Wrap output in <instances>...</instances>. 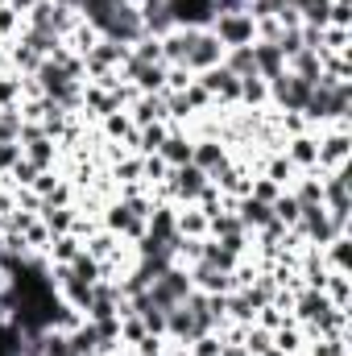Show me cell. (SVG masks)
Returning <instances> with one entry per match:
<instances>
[{
	"mask_svg": "<svg viewBox=\"0 0 352 356\" xmlns=\"http://www.w3.org/2000/svg\"><path fill=\"white\" fill-rule=\"evenodd\" d=\"M349 104H352L349 79H336V75L323 71V79L311 88L307 104H303V116L307 120H344L349 116Z\"/></svg>",
	"mask_w": 352,
	"mask_h": 356,
	"instance_id": "cell-1",
	"label": "cell"
},
{
	"mask_svg": "<svg viewBox=\"0 0 352 356\" xmlns=\"http://www.w3.org/2000/svg\"><path fill=\"white\" fill-rule=\"evenodd\" d=\"M294 232L323 249V245H332L336 236H344V220H332V216H328V207H323V203H315V207H298Z\"/></svg>",
	"mask_w": 352,
	"mask_h": 356,
	"instance_id": "cell-2",
	"label": "cell"
},
{
	"mask_svg": "<svg viewBox=\"0 0 352 356\" xmlns=\"http://www.w3.org/2000/svg\"><path fill=\"white\" fill-rule=\"evenodd\" d=\"M104 42H112V46H133V42H141L145 38V25H141V8L137 4H120L108 21H104Z\"/></svg>",
	"mask_w": 352,
	"mask_h": 356,
	"instance_id": "cell-3",
	"label": "cell"
},
{
	"mask_svg": "<svg viewBox=\"0 0 352 356\" xmlns=\"http://www.w3.org/2000/svg\"><path fill=\"white\" fill-rule=\"evenodd\" d=\"M211 33L220 38L224 50H232V46H253V42H257V21H253L249 13H220V17H211Z\"/></svg>",
	"mask_w": 352,
	"mask_h": 356,
	"instance_id": "cell-4",
	"label": "cell"
},
{
	"mask_svg": "<svg viewBox=\"0 0 352 356\" xmlns=\"http://www.w3.org/2000/svg\"><path fill=\"white\" fill-rule=\"evenodd\" d=\"M224 63V46H220V38L211 33V29H195V38H191V50H186V71L195 75H203V71H211V67H220Z\"/></svg>",
	"mask_w": 352,
	"mask_h": 356,
	"instance_id": "cell-5",
	"label": "cell"
},
{
	"mask_svg": "<svg viewBox=\"0 0 352 356\" xmlns=\"http://www.w3.org/2000/svg\"><path fill=\"white\" fill-rule=\"evenodd\" d=\"M191 290H195V286H191V277H186L178 266H170L162 277H158V282H154V286H150V302L170 311V307H178V302H182Z\"/></svg>",
	"mask_w": 352,
	"mask_h": 356,
	"instance_id": "cell-6",
	"label": "cell"
},
{
	"mask_svg": "<svg viewBox=\"0 0 352 356\" xmlns=\"http://www.w3.org/2000/svg\"><path fill=\"white\" fill-rule=\"evenodd\" d=\"M319 182H323V207H328V216L349 224V166H336L332 175L319 178Z\"/></svg>",
	"mask_w": 352,
	"mask_h": 356,
	"instance_id": "cell-7",
	"label": "cell"
},
{
	"mask_svg": "<svg viewBox=\"0 0 352 356\" xmlns=\"http://www.w3.org/2000/svg\"><path fill=\"white\" fill-rule=\"evenodd\" d=\"M315 83H307V79H298V75H278L273 83H269V95L278 99V108H286V112H303V104H307V95H311Z\"/></svg>",
	"mask_w": 352,
	"mask_h": 356,
	"instance_id": "cell-8",
	"label": "cell"
},
{
	"mask_svg": "<svg viewBox=\"0 0 352 356\" xmlns=\"http://www.w3.org/2000/svg\"><path fill=\"white\" fill-rule=\"evenodd\" d=\"M199 88L207 91L211 99H241V79L220 63V67H211V71H203L199 75Z\"/></svg>",
	"mask_w": 352,
	"mask_h": 356,
	"instance_id": "cell-9",
	"label": "cell"
},
{
	"mask_svg": "<svg viewBox=\"0 0 352 356\" xmlns=\"http://www.w3.org/2000/svg\"><path fill=\"white\" fill-rule=\"evenodd\" d=\"M125 75L145 91V95H154V91L166 88V63H133V58L125 54Z\"/></svg>",
	"mask_w": 352,
	"mask_h": 356,
	"instance_id": "cell-10",
	"label": "cell"
},
{
	"mask_svg": "<svg viewBox=\"0 0 352 356\" xmlns=\"http://www.w3.org/2000/svg\"><path fill=\"white\" fill-rule=\"evenodd\" d=\"M253 71L265 83H273L278 75H286V58H282V50L273 42H253Z\"/></svg>",
	"mask_w": 352,
	"mask_h": 356,
	"instance_id": "cell-11",
	"label": "cell"
},
{
	"mask_svg": "<svg viewBox=\"0 0 352 356\" xmlns=\"http://www.w3.org/2000/svg\"><path fill=\"white\" fill-rule=\"evenodd\" d=\"M141 25H145V38H166L170 29H178L175 8L170 4H141Z\"/></svg>",
	"mask_w": 352,
	"mask_h": 356,
	"instance_id": "cell-12",
	"label": "cell"
},
{
	"mask_svg": "<svg viewBox=\"0 0 352 356\" xmlns=\"http://www.w3.org/2000/svg\"><path fill=\"white\" fill-rule=\"evenodd\" d=\"M286 63H290V75H298V79H307V83H319L323 71H328V58H323L319 50H298V54L286 58Z\"/></svg>",
	"mask_w": 352,
	"mask_h": 356,
	"instance_id": "cell-13",
	"label": "cell"
},
{
	"mask_svg": "<svg viewBox=\"0 0 352 356\" xmlns=\"http://www.w3.org/2000/svg\"><path fill=\"white\" fill-rule=\"evenodd\" d=\"M191 286H203L207 294H228V290H232V273H224V269L207 266V261H195Z\"/></svg>",
	"mask_w": 352,
	"mask_h": 356,
	"instance_id": "cell-14",
	"label": "cell"
},
{
	"mask_svg": "<svg viewBox=\"0 0 352 356\" xmlns=\"http://www.w3.org/2000/svg\"><path fill=\"white\" fill-rule=\"evenodd\" d=\"M228 158H224V145L220 141H195L191 145V166H199L203 175H211V170H220Z\"/></svg>",
	"mask_w": 352,
	"mask_h": 356,
	"instance_id": "cell-15",
	"label": "cell"
},
{
	"mask_svg": "<svg viewBox=\"0 0 352 356\" xmlns=\"http://www.w3.org/2000/svg\"><path fill=\"white\" fill-rule=\"evenodd\" d=\"M170 178H175L170 186H175L178 195H186V199H199V195H203V186H207V175H203L199 166H178Z\"/></svg>",
	"mask_w": 352,
	"mask_h": 356,
	"instance_id": "cell-16",
	"label": "cell"
},
{
	"mask_svg": "<svg viewBox=\"0 0 352 356\" xmlns=\"http://www.w3.org/2000/svg\"><path fill=\"white\" fill-rule=\"evenodd\" d=\"M158 158H162L170 170H178V166H191V141H186V137H178V133H166V141H162Z\"/></svg>",
	"mask_w": 352,
	"mask_h": 356,
	"instance_id": "cell-17",
	"label": "cell"
},
{
	"mask_svg": "<svg viewBox=\"0 0 352 356\" xmlns=\"http://www.w3.org/2000/svg\"><path fill=\"white\" fill-rule=\"evenodd\" d=\"M237 207H241V211H237V220H241L245 228H265V224L273 220L269 203H262V199H253V195H245V199H241Z\"/></svg>",
	"mask_w": 352,
	"mask_h": 356,
	"instance_id": "cell-18",
	"label": "cell"
},
{
	"mask_svg": "<svg viewBox=\"0 0 352 356\" xmlns=\"http://www.w3.org/2000/svg\"><path fill=\"white\" fill-rule=\"evenodd\" d=\"M120 4H125V0H79V13H83L88 29H95V33H99V29H104V21H108Z\"/></svg>",
	"mask_w": 352,
	"mask_h": 356,
	"instance_id": "cell-19",
	"label": "cell"
},
{
	"mask_svg": "<svg viewBox=\"0 0 352 356\" xmlns=\"http://www.w3.org/2000/svg\"><path fill=\"white\" fill-rule=\"evenodd\" d=\"M328 311H336V307H332V298H328L323 290H307V294L298 298V315H303V319H311V323H319Z\"/></svg>",
	"mask_w": 352,
	"mask_h": 356,
	"instance_id": "cell-20",
	"label": "cell"
},
{
	"mask_svg": "<svg viewBox=\"0 0 352 356\" xmlns=\"http://www.w3.org/2000/svg\"><path fill=\"white\" fill-rule=\"evenodd\" d=\"M133 116H137V124H141V129H145V124H158V120L166 116V99H162V91H154V95H141Z\"/></svg>",
	"mask_w": 352,
	"mask_h": 356,
	"instance_id": "cell-21",
	"label": "cell"
},
{
	"mask_svg": "<svg viewBox=\"0 0 352 356\" xmlns=\"http://www.w3.org/2000/svg\"><path fill=\"white\" fill-rule=\"evenodd\" d=\"M344 158H349V137L344 133H336V137H328L323 145H319V162L315 166H344Z\"/></svg>",
	"mask_w": 352,
	"mask_h": 356,
	"instance_id": "cell-22",
	"label": "cell"
},
{
	"mask_svg": "<svg viewBox=\"0 0 352 356\" xmlns=\"http://www.w3.org/2000/svg\"><path fill=\"white\" fill-rule=\"evenodd\" d=\"M298 17H303V25L328 29L332 25V0H298Z\"/></svg>",
	"mask_w": 352,
	"mask_h": 356,
	"instance_id": "cell-23",
	"label": "cell"
},
{
	"mask_svg": "<svg viewBox=\"0 0 352 356\" xmlns=\"http://www.w3.org/2000/svg\"><path fill=\"white\" fill-rule=\"evenodd\" d=\"M224 67H228L237 79L257 75V71H253V46H232V50H224Z\"/></svg>",
	"mask_w": 352,
	"mask_h": 356,
	"instance_id": "cell-24",
	"label": "cell"
},
{
	"mask_svg": "<svg viewBox=\"0 0 352 356\" xmlns=\"http://www.w3.org/2000/svg\"><path fill=\"white\" fill-rule=\"evenodd\" d=\"M286 158H290V166H315L319 162V145L311 137H294L290 149H286Z\"/></svg>",
	"mask_w": 352,
	"mask_h": 356,
	"instance_id": "cell-25",
	"label": "cell"
},
{
	"mask_svg": "<svg viewBox=\"0 0 352 356\" xmlns=\"http://www.w3.org/2000/svg\"><path fill=\"white\" fill-rule=\"evenodd\" d=\"M133 46H137V50H129L133 63H162V38H141Z\"/></svg>",
	"mask_w": 352,
	"mask_h": 356,
	"instance_id": "cell-26",
	"label": "cell"
},
{
	"mask_svg": "<svg viewBox=\"0 0 352 356\" xmlns=\"http://www.w3.org/2000/svg\"><path fill=\"white\" fill-rule=\"evenodd\" d=\"M294 203H298V207H315V203H323V182H319V178H303L298 191H294Z\"/></svg>",
	"mask_w": 352,
	"mask_h": 356,
	"instance_id": "cell-27",
	"label": "cell"
},
{
	"mask_svg": "<svg viewBox=\"0 0 352 356\" xmlns=\"http://www.w3.org/2000/svg\"><path fill=\"white\" fill-rule=\"evenodd\" d=\"M269 211H273V220L286 224V228H294V220H298V203H294V195H278V199L269 203Z\"/></svg>",
	"mask_w": 352,
	"mask_h": 356,
	"instance_id": "cell-28",
	"label": "cell"
},
{
	"mask_svg": "<svg viewBox=\"0 0 352 356\" xmlns=\"http://www.w3.org/2000/svg\"><path fill=\"white\" fill-rule=\"evenodd\" d=\"M137 141H141V149H145V154H158V149H162V141H166V129H162V124H145V129L137 133Z\"/></svg>",
	"mask_w": 352,
	"mask_h": 356,
	"instance_id": "cell-29",
	"label": "cell"
},
{
	"mask_svg": "<svg viewBox=\"0 0 352 356\" xmlns=\"http://www.w3.org/2000/svg\"><path fill=\"white\" fill-rule=\"evenodd\" d=\"M265 95H269L265 79H257V75H245V79H241V99H249V104H262Z\"/></svg>",
	"mask_w": 352,
	"mask_h": 356,
	"instance_id": "cell-30",
	"label": "cell"
},
{
	"mask_svg": "<svg viewBox=\"0 0 352 356\" xmlns=\"http://www.w3.org/2000/svg\"><path fill=\"white\" fill-rule=\"evenodd\" d=\"M13 63H17V67H21V71H29V75H33V71H38V67H42V63H46V58H42V54H33V50H29V46H25V42H21V46H17V50H13Z\"/></svg>",
	"mask_w": 352,
	"mask_h": 356,
	"instance_id": "cell-31",
	"label": "cell"
},
{
	"mask_svg": "<svg viewBox=\"0 0 352 356\" xmlns=\"http://www.w3.org/2000/svg\"><path fill=\"white\" fill-rule=\"evenodd\" d=\"M42 216H46V228L50 232H67L71 228V211L67 207H42Z\"/></svg>",
	"mask_w": 352,
	"mask_h": 356,
	"instance_id": "cell-32",
	"label": "cell"
},
{
	"mask_svg": "<svg viewBox=\"0 0 352 356\" xmlns=\"http://www.w3.org/2000/svg\"><path fill=\"white\" fill-rule=\"evenodd\" d=\"M178 232L182 236H203L207 232V216L199 211V216H178Z\"/></svg>",
	"mask_w": 352,
	"mask_h": 356,
	"instance_id": "cell-33",
	"label": "cell"
},
{
	"mask_svg": "<svg viewBox=\"0 0 352 356\" xmlns=\"http://www.w3.org/2000/svg\"><path fill=\"white\" fill-rule=\"evenodd\" d=\"M269 344H273V336H269V332H265V327H253V332H249V336H245V353L253 356H262L265 348H269Z\"/></svg>",
	"mask_w": 352,
	"mask_h": 356,
	"instance_id": "cell-34",
	"label": "cell"
},
{
	"mask_svg": "<svg viewBox=\"0 0 352 356\" xmlns=\"http://www.w3.org/2000/svg\"><path fill=\"white\" fill-rule=\"evenodd\" d=\"M21 104V79H0V108H17Z\"/></svg>",
	"mask_w": 352,
	"mask_h": 356,
	"instance_id": "cell-35",
	"label": "cell"
},
{
	"mask_svg": "<svg viewBox=\"0 0 352 356\" xmlns=\"http://www.w3.org/2000/svg\"><path fill=\"white\" fill-rule=\"evenodd\" d=\"M21 162V141H0V175Z\"/></svg>",
	"mask_w": 352,
	"mask_h": 356,
	"instance_id": "cell-36",
	"label": "cell"
},
{
	"mask_svg": "<svg viewBox=\"0 0 352 356\" xmlns=\"http://www.w3.org/2000/svg\"><path fill=\"white\" fill-rule=\"evenodd\" d=\"M323 249H332V266H336V273H344V266H349V236H336Z\"/></svg>",
	"mask_w": 352,
	"mask_h": 356,
	"instance_id": "cell-37",
	"label": "cell"
},
{
	"mask_svg": "<svg viewBox=\"0 0 352 356\" xmlns=\"http://www.w3.org/2000/svg\"><path fill=\"white\" fill-rule=\"evenodd\" d=\"M54 253H58V261H67V266H71V261H75V257H79L83 249H79V245H75L71 236H58V241H54Z\"/></svg>",
	"mask_w": 352,
	"mask_h": 356,
	"instance_id": "cell-38",
	"label": "cell"
},
{
	"mask_svg": "<svg viewBox=\"0 0 352 356\" xmlns=\"http://www.w3.org/2000/svg\"><path fill=\"white\" fill-rule=\"evenodd\" d=\"M290 175H294L290 158H273V162H269V182H278V186H282V182H286Z\"/></svg>",
	"mask_w": 352,
	"mask_h": 356,
	"instance_id": "cell-39",
	"label": "cell"
},
{
	"mask_svg": "<svg viewBox=\"0 0 352 356\" xmlns=\"http://www.w3.org/2000/svg\"><path fill=\"white\" fill-rule=\"evenodd\" d=\"M191 356H220V340H211V336L191 340Z\"/></svg>",
	"mask_w": 352,
	"mask_h": 356,
	"instance_id": "cell-40",
	"label": "cell"
},
{
	"mask_svg": "<svg viewBox=\"0 0 352 356\" xmlns=\"http://www.w3.org/2000/svg\"><path fill=\"white\" fill-rule=\"evenodd\" d=\"M278 195H282V186H278V182H269V178H262V182L253 186V199H262V203H273Z\"/></svg>",
	"mask_w": 352,
	"mask_h": 356,
	"instance_id": "cell-41",
	"label": "cell"
},
{
	"mask_svg": "<svg viewBox=\"0 0 352 356\" xmlns=\"http://www.w3.org/2000/svg\"><path fill=\"white\" fill-rule=\"evenodd\" d=\"M211 13H249V0H211Z\"/></svg>",
	"mask_w": 352,
	"mask_h": 356,
	"instance_id": "cell-42",
	"label": "cell"
},
{
	"mask_svg": "<svg viewBox=\"0 0 352 356\" xmlns=\"http://www.w3.org/2000/svg\"><path fill=\"white\" fill-rule=\"evenodd\" d=\"M13 175H17V182H38V175H42V170H38L33 162H25V158H21V162L13 166Z\"/></svg>",
	"mask_w": 352,
	"mask_h": 356,
	"instance_id": "cell-43",
	"label": "cell"
},
{
	"mask_svg": "<svg viewBox=\"0 0 352 356\" xmlns=\"http://www.w3.org/2000/svg\"><path fill=\"white\" fill-rule=\"evenodd\" d=\"M8 29H17V13L8 4H0V33H8Z\"/></svg>",
	"mask_w": 352,
	"mask_h": 356,
	"instance_id": "cell-44",
	"label": "cell"
},
{
	"mask_svg": "<svg viewBox=\"0 0 352 356\" xmlns=\"http://www.w3.org/2000/svg\"><path fill=\"white\" fill-rule=\"evenodd\" d=\"M108 133H112V137H129V124H125L120 116H112V120H108Z\"/></svg>",
	"mask_w": 352,
	"mask_h": 356,
	"instance_id": "cell-45",
	"label": "cell"
},
{
	"mask_svg": "<svg viewBox=\"0 0 352 356\" xmlns=\"http://www.w3.org/2000/svg\"><path fill=\"white\" fill-rule=\"evenodd\" d=\"M162 170H166V162H162V158H150V162H145V178H158Z\"/></svg>",
	"mask_w": 352,
	"mask_h": 356,
	"instance_id": "cell-46",
	"label": "cell"
},
{
	"mask_svg": "<svg viewBox=\"0 0 352 356\" xmlns=\"http://www.w3.org/2000/svg\"><path fill=\"white\" fill-rule=\"evenodd\" d=\"M220 356H249L245 344H220Z\"/></svg>",
	"mask_w": 352,
	"mask_h": 356,
	"instance_id": "cell-47",
	"label": "cell"
},
{
	"mask_svg": "<svg viewBox=\"0 0 352 356\" xmlns=\"http://www.w3.org/2000/svg\"><path fill=\"white\" fill-rule=\"evenodd\" d=\"M145 4H170V0H145Z\"/></svg>",
	"mask_w": 352,
	"mask_h": 356,
	"instance_id": "cell-48",
	"label": "cell"
},
{
	"mask_svg": "<svg viewBox=\"0 0 352 356\" xmlns=\"http://www.w3.org/2000/svg\"><path fill=\"white\" fill-rule=\"evenodd\" d=\"M0 67H4V50H0Z\"/></svg>",
	"mask_w": 352,
	"mask_h": 356,
	"instance_id": "cell-49",
	"label": "cell"
}]
</instances>
